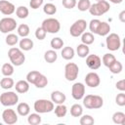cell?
<instances>
[{
	"label": "cell",
	"mask_w": 125,
	"mask_h": 125,
	"mask_svg": "<svg viewBox=\"0 0 125 125\" xmlns=\"http://www.w3.org/2000/svg\"><path fill=\"white\" fill-rule=\"evenodd\" d=\"M104 104V100L99 95H86L83 97V105L88 109H98Z\"/></svg>",
	"instance_id": "1"
},
{
	"label": "cell",
	"mask_w": 125,
	"mask_h": 125,
	"mask_svg": "<svg viewBox=\"0 0 125 125\" xmlns=\"http://www.w3.org/2000/svg\"><path fill=\"white\" fill-rule=\"evenodd\" d=\"M8 57L12 64L16 66H20L23 64L25 61V56L22 53V50H21L20 48H15V47L10 48L8 51Z\"/></svg>",
	"instance_id": "2"
},
{
	"label": "cell",
	"mask_w": 125,
	"mask_h": 125,
	"mask_svg": "<svg viewBox=\"0 0 125 125\" xmlns=\"http://www.w3.org/2000/svg\"><path fill=\"white\" fill-rule=\"evenodd\" d=\"M109 9H110L109 3L105 0H101L95 4H91L88 11L90 12L91 15L99 17V16H102V15L107 13L109 11Z\"/></svg>",
	"instance_id": "3"
},
{
	"label": "cell",
	"mask_w": 125,
	"mask_h": 125,
	"mask_svg": "<svg viewBox=\"0 0 125 125\" xmlns=\"http://www.w3.org/2000/svg\"><path fill=\"white\" fill-rule=\"evenodd\" d=\"M55 104L50 101V100H46V99H40L34 102L33 107L34 110L38 113H48L54 110V105Z\"/></svg>",
	"instance_id": "4"
},
{
	"label": "cell",
	"mask_w": 125,
	"mask_h": 125,
	"mask_svg": "<svg viewBox=\"0 0 125 125\" xmlns=\"http://www.w3.org/2000/svg\"><path fill=\"white\" fill-rule=\"evenodd\" d=\"M41 26L43 29L48 33H58L61 29V23L60 21L55 18H48L45 19L42 21Z\"/></svg>",
	"instance_id": "5"
},
{
	"label": "cell",
	"mask_w": 125,
	"mask_h": 125,
	"mask_svg": "<svg viewBox=\"0 0 125 125\" xmlns=\"http://www.w3.org/2000/svg\"><path fill=\"white\" fill-rule=\"evenodd\" d=\"M19 102V96L16 92L7 91L0 95V103L4 106H13Z\"/></svg>",
	"instance_id": "6"
},
{
	"label": "cell",
	"mask_w": 125,
	"mask_h": 125,
	"mask_svg": "<svg viewBox=\"0 0 125 125\" xmlns=\"http://www.w3.org/2000/svg\"><path fill=\"white\" fill-rule=\"evenodd\" d=\"M86 28H87V21L83 19H80L75 21L71 24L69 28V33L72 37H78V36H81L83 32H85Z\"/></svg>",
	"instance_id": "7"
},
{
	"label": "cell",
	"mask_w": 125,
	"mask_h": 125,
	"mask_svg": "<svg viewBox=\"0 0 125 125\" xmlns=\"http://www.w3.org/2000/svg\"><path fill=\"white\" fill-rule=\"evenodd\" d=\"M105 44L109 51H117L121 47V39L117 33H108L106 35Z\"/></svg>",
	"instance_id": "8"
},
{
	"label": "cell",
	"mask_w": 125,
	"mask_h": 125,
	"mask_svg": "<svg viewBox=\"0 0 125 125\" xmlns=\"http://www.w3.org/2000/svg\"><path fill=\"white\" fill-rule=\"evenodd\" d=\"M79 73V67L74 62H68L64 66V77L67 81H74Z\"/></svg>",
	"instance_id": "9"
},
{
	"label": "cell",
	"mask_w": 125,
	"mask_h": 125,
	"mask_svg": "<svg viewBox=\"0 0 125 125\" xmlns=\"http://www.w3.org/2000/svg\"><path fill=\"white\" fill-rule=\"evenodd\" d=\"M17 27V21L15 19L7 17L0 20V31L2 33H9L14 31Z\"/></svg>",
	"instance_id": "10"
},
{
	"label": "cell",
	"mask_w": 125,
	"mask_h": 125,
	"mask_svg": "<svg viewBox=\"0 0 125 125\" xmlns=\"http://www.w3.org/2000/svg\"><path fill=\"white\" fill-rule=\"evenodd\" d=\"M71 96L74 100L79 101L85 96V86L81 82H76L71 87Z\"/></svg>",
	"instance_id": "11"
},
{
	"label": "cell",
	"mask_w": 125,
	"mask_h": 125,
	"mask_svg": "<svg viewBox=\"0 0 125 125\" xmlns=\"http://www.w3.org/2000/svg\"><path fill=\"white\" fill-rule=\"evenodd\" d=\"M2 119L8 125H13L18 122V114L12 108H7L2 112Z\"/></svg>",
	"instance_id": "12"
},
{
	"label": "cell",
	"mask_w": 125,
	"mask_h": 125,
	"mask_svg": "<svg viewBox=\"0 0 125 125\" xmlns=\"http://www.w3.org/2000/svg\"><path fill=\"white\" fill-rule=\"evenodd\" d=\"M86 64H87V66H88L90 69L96 70V69H98V68L101 67L102 59H101L98 55H95V54L88 55V56L86 57Z\"/></svg>",
	"instance_id": "13"
},
{
	"label": "cell",
	"mask_w": 125,
	"mask_h": 125,
	"mask_svg": "<svg viewBox=\"0 0 125 125\" xmlns=\"http://www.w3.org/2000/svg\"><path fill=\"white\" fill-rule=\"evenodd\" d=\"M85 83L90 88H96L101 83V78L96 72H89L85 76Z\"/></svg>",
	"instance_id": "14"
},
{
	"label": "cell",
	"mask_w": 125,
	"mask_h": 125,
	"mask_svg": "<svg viewBox=\"0 0 125 125\" xmlns=\"http://www.w3.org/2000/svg\"><path fill=\"white\" fill-rule=\"evenodd\" d=\"M16 7L8 0H0V12L5 16H10L15 13Z\"/></svg>",
	"instance_id": "15"
},
{
	"label": "cell",
	"mask_w": 125,
	"mask_h": 125,
	"mask_svg": "<svg viewBox=\"0 0 125 125\" xmlns=\"http://www.w3.org/2000/svg\"><path fill=\"white\" fill-rule=\"evenodd\" d=\"M66 100V96L63 92L62 91H53L51 94V101L56 104H63Z\"/></svg>",
	"instance_id": "16"
},
{
	"label": "cell",
	"mask_w": 125,
	"mask_h": 125,
	"mask_svg": "<svg viewBox=\"0 0 125 125\" xmlns=\"http://www.w3.org/2000/svg\"><path fill=\"white\" fill-rule=\"evenodd\" d=\"M14 87L16 88V91L18 93L24 94L29 90V83L26 80H19L16 83V85H14Z\"/></svg>",
	"instance_id": "17"
},
{
	"label": "cell",
	"mask_w": 125,
	"mask_h": 125,
	"mask_svg": "<svg viewBox=\"0 0 125 125\" xmlns=\"http://www.w3.org/2000/svg\"><path fill=\"white\" fill-rule=\"evenodd\" d=\"M110 31V25L106 21H101L99 24V27L97 29L96 34L100 36H106Z\"/></svg>",
	"instance_id": "18"
},
{
	"label": "cell",
	"mask_w": 125,
	"mask_h": 125,
	"mask_svg": "<svg viewBox=\"0 0 125 125\" xmlns=\"http://www.w3.org/2000/svg\"><path fill=\"white\" fill-rule=\"evenodd\" d=\"M19 45H20V49L22 51H29L33 48V41L30 38L27 37H22V39H21V41H19Z\"/></svg>",
	"instance_id": "19"
},
{
	"label": "cell",
	"mask_w": 125,
	"mask_h": 125,
	"mask_svg": "<svg viewBox=\"0 0 125 125\" xmlns=\"http://www.w3.org/2000/svg\"><path fill=\"white\" fill-rule=\"evenodd\" d=\"M61 55H62V59H64V60H66V61H69V60H72V59H73V57H74V55H75V51H74V49H73L72 47H69V46L63 47V48L62 49Z\"/></svg>",
	"instance_id": "20"
},
{
	"label": "cell",
	"mask_w": 125,
	"mask_h": 125,
	"mask_svg": "<svg viewBox=\"0 0 125 125\" xmlns=\"http://www.w3.org/2000/svg\"><path fill=\"white\" fill-rule=\"evenodd\" d=\"M17 112L21 116H27L30 112V106L26 103H20L17 106Z\"/></svg>",
	"instance_id": "21"
},
{
	"label": "cell",
	"mask_w": 125,
	"mask_h": 125,
	"mask_svg": "<svg viewBox=\"0 0 125 125\" xmlns=\"http://www.w3.org/2000/svg\"><path fill=\"white\" fill-rule=\"evenodd\" d=\"M76 53H77L78 57H80V58H86L89 55V53H90V49H89L88 45L81 43V44H79L77 46Z\"/></svg>",
	"instance_id": "22"
},
{
	"label": "cell",
	"mask_w": 125,
	"mask_h": 125,
	"mask_svg": "<svg viewBox=\"0 0 125 125\" xmlns=\"http://www.w3.org/2000/svg\"><path fill=\"white\" fill-rule=\"evenodd\" d=\"M15 85V82L13 80V78H11L10 76H5L4 78L1 79L0 81V86L2 89H5V90H9L11 88H13Z\"/></svg>",
	"instance_id": "23"
},
{
	"label": "cell",
	"mask_w": 125,
	"mask_h": 125,
	"mask_svg": "<svg viewBox=\"0 0 125 125\" xmlns=\"http://www.w3.org/2000/svg\"><path fill=\"white\" fill-rule=\"evenodd\" d=\"M58 59V54L56 53L55 50H48L45 52L44 54V60L48 62V63H53L57 61Z\"/></svg>",
	"instance_id": "24"
},
{
	"label": "cell",
	"mask_w": 125,
	"mask_h": 125,
	"mask_svg": "<svg viewBox=\"0 0 125 125\" xmlns=\"http://www.w3.org/2000/svg\"><path fill=\"white\" fill-rule=\"evenodd\" d=\"M112 121L115 124L124 125L125 124V113L121 111H116L112 114Z\"/></svg>",
	"instance_id": "25"
},
{
	"label": "cell",
	"mask_w": 125,
	"mask_h": 125,
	"mask_svg": "<svg viewBox=\"0 0 125 125\" xmlns=\"http://www.w3.org/2000/svg\"><path fill=\"white\" fill-rule=\"evenodd\" d=\"M81 41L83 44H86L89 46L94 43L95 37H94L93 33H91V32H83L81 34Z\"/></svg>",
	"instance_id": "26"
},
{
	"label": "cell",
	"mask_w": 125,
	"mask_h": 125,
	"mask_svg": "<svg viewBox=\"0 0 125 125\" xmlns=\"http://www.w3.org/2000/svg\"><path fill=\"white\" fill-rule=\"evenodd\" d=\"M54 111L57 117H64L67 112V107L63 104H57L56 107H54Z\"/></svg>",
	"instance_id": "27"
},
{
	"label": "cell",
	"mask_w": 125,
	"mask_h": 125,
	"mask_svg": "<svg viewBox=\"0 0 125 125\" xmlns=\"http://www.w3.org/2000/svg\"><path fill=\"white\" fill-rule=\"evenodd\" d=\"M16 15L19 19H26L29 15V11L25 6H19L16 9Z\"/></svg>",
	"instance_id": "28"
},
{
	"label": "cell",
	"mask_w": 125,
	"mask_h": 125,
	"mask_svg": "<svg viewBox=\"0 0 125 125\" xmlns=\"http://www.w3.org/2000/svg\"><path fill=\"white\" fill-rule=\"evenodd\" d=\"M17 31H18V35L21 36V37H27V35L29 34V26L26 24V23H21L18 26L17 28Z\"/></svg>",
	"instance_id": "29"
},
{
	"label": "cell",
	"mask_w": 125,
	"mask_h": 125,
	"mask_svg": "<svg viewBox=\"0 0 125 125\" xmlns=\"http://www.w3.org/2000/svg\"><path fill=\"white\" fill-rule=\"evenodd\" d=\"M102 61H103V63H104L106 67H109V66L116 61V58L114 57V55H112V54H110V53H107V54H104V55L103 56Z\"/></svg>",
	"instance_id": "30"
},
{
	"label": "cell",
	"mask_w": 125,
	"mask_h": 125,
	"mask_svg": "<svg viewBox=\"0 0 125 125\" xmlns=\"http://www.w3.org/2000/svg\"><path fill=\"white\" fill-rule=\"evenodd\" d=\"M1 72L4 76H11L14 74V65L12 63L6 62L1 67Z\"/></svg>",
	"instance_id": "31"
},
{
	"label": "cell",
	"mask_w": 125,
	"mask_h": 125,
	"mask_svg": "<svg viewBox=\"0 0 125 125\" xmlns=\"http://www.w3.org/2000/svg\"><path fill=\"white\" fill-rule=\"evenodd\" d=\"M83 113V107L81 104H74L71 107H70V114L73 117H80Z\"/></svg>",
	"instance_id": "32"
},
{
	"label": "cell",
	"mask_w": 125,
	"mask_h": 125,
	"mask_svg": "<svg viewBox=\"0 0 125 125\" xmlns=\"http://www.w3.org/2000/svg\"><path fill=\"white\" fill-rule=\"evenodd\" d=\"M27 122H28L30 125H38V124H40V123H41V116H40V113L36 112V113H30V114H28Z\"/></svg>",
	"instance_id": "33"
},
{
	"label": "cell",
	"mask_w": 125,
	"mask_h": 125,
	"mask_svg": "<svg viewBox=\"0 0 125 125\" xmlns=\"http://www.w3.org/2000/svg\"><path fill=\"white\" fill-rule=\"evenodd\" d=\"M40 72L37 71V70H31L29 71L27 74H26V81L29 83V84H33L35 83V81L37 80V78L40 76Z\"/></svg>",
	"instance_id": "34"
},
{
	"label": "cell",
	"mask_w": 125,
	"mask_h": 125,
	"mask_svg": "<svg viewBox=\"0 0 125 125\" xmlns=\"http://www.w3.org/2000/svg\"><path fill=\"white\" fill-rule=\"evenodd\" d=\"M43 12L46 14V15H49V16H53L57 13V7L55 4L53 3H47L44 5L43 7Z\"/></svg>",
	"instance_id": "35"
},
{
	"label": "cell",
	"mask_w": 125,
	"mask_h": 125,
	"mask_svg": "<svg viewBox=\"0 0 125 125\" xmlns=\"http://www.w3.org/2000/svg\"><path fill=\"white\" fill-rule=\"evenodd\" d=\"M5 42L9 46H15L19 43V36L14 33H9L5 38Z\"/></svg>",
	"instance_id": "36"
},
{
	"label": "cell",
	"mask_w": 125,
	"mask_h": 125,
	"mask_svg": "<svg viewBox=\"0 0 125 125\" xmlns=\"http://www.w3.org/2000/svg\"><path fill=\"white\" fill-rule=\"evenodd\" d=\"M108 68H109V71H110L111 73H113V74H118V73H120V72L122 71L123 65H122V63H121L119 61L116 60Z\"/></svg>",
	"instance_id": "37"
},
{
	"label": "cell",
	"mask_w": 125,
	"mask_h": 125,
	"mask_svg": "<svg viewBox=\"0 0 125 125\" xmlns=\"http://www.w3.org/2000/svg\"><path fill=\"white\" fill-rule=\"evenodd\" d=\"M34 85H35L36 88H40V89L45 88V87L48 85V78H47L45 75H43V74L41 73L40 76H39V77L37 78V80L35 81Z\"/></svg>",
	"instance_id": "38"
},
{
	"label": "cell",
	"mask_w": 125,
	"mask_h": 125,
	"mask_svg": "<svg viewBox=\"0 0 125 125\" xmlns=\"http://www.w3.org/2000/svg\"><path fill=\"white\" fill-rule=\"evenodd\" d=\"M50 45L54 50H60L63 47V40L61 37H55L51 40Z\"/></svg>",
	"instance_id": "39"
},
{
	"label": "cell",
	"mask_w": 125,
	"mask_h": 125,
	"mask_svg": "<svg viewBox=\"0 0 125 125\" xmlns=\"http://www.w3.org/2000/svg\"><path fill=\"white\" fill-rule=\"evenodd\" d=\"M79 123L81 125H93L95 123V120H94V118L91 115L84 114V115H81L80 120H79Z\"/></svg>",
	"instance_id": "40"
},
{
	"label": "cell",
	"mask_w": 125,
	"mask_h": 125,
	"mask_svg": "<svg viewBox=\"0 0 125 125\" xmlns=\"http://www.w3.org/2000/svg\"><path fill=\"white\" fill-rule=\"evenodd\" d=\"M76 5H77V8L79 11L85 12V11L89 10V8L91 6V2H90V0H79Z\"/></svg>",
	"instance_id": "41"
},
{
	"label": "cell",
	"mask_w": 125,
	"mask_h": 125,
	"mask_svg": "<svg viewBox=\"0 0 125 125\" xmlns=\"http://www.w3.org/2000/svg\"><path fill=\"white\" fill-rule=\"evenodd\" d=\"M100 22H101V21L98 20V19H93V20L90 21V22H89V28H90L91 33H95L96 34Z\"/></svg>",
	"instance_id": "42"
},
{
	"label": "cell",
	"mask_w": 125,
	"mask_h": 125,
	"mask_svg": "<svg viewBox=\"0 0 125 125\" xmlns=\"http://www.w3.org/2000/svg\"><path fill=\"white\" fill-rule=\"evenodd\" d=\"M46 34H47V32L43 29L42 26L37 27L36 30H35V37H36L38 40H43V39H45Z\"/></svg>",
	"instance_id": "43"
},
{
	"label": "cell",
	"mask_w": 125,
	"mask_h": 125,
	"mask_svg": "<svg viewBox=\"0 0 125 125\" xmlns=\"http://www.w3.org/2000/svg\"><path fill=\"white\" fill-rule=\"evenodd\" d=\"M115 103L119 106H124L125 105V94H124V92H121V93L117 94V96L115 97Z\"/></svg>",
	"instance_id": "44"
},
{
	"label": "cell",
	"mask_w": 125,
	"mask_h": 125,
	"mask_svg": "<svg viewBox=\"0 0 125 125\" xmlns=\"http://www.w3.org/2000/svg\"><path fill=\"white\" fill-rule=\"evenodd\" d=\"M62 4L66 9H73L76 6L77 2H76V0H62Z\"/></svg>",
	"instance_id": "45"
},
{
	"label": "cell",
	"mask_w": 125,
	"mask_h": 125,
	"mask_svg": "<svg viewBox=\"0 0 125 125\" xmlns=\"http://www.w3.org/2000/svg\"><path fill=\"white\" fill-rule=\"evenodd\" d=\"M42 4H43V0H30L29 1V6L33 10L40 8L42 6Z\"/></svg>",
	"instance_id": "46"
},
{
	"label": "cell",
	"mask_w": 125,
	"mask_h": 125,
	"mask_svg": "<svg viewBox=\"0 0 125 125\" xmlns=\"http://www.w3.org/2000/svg\"><path fill=\"white\" fill-rule=\"evenodd\" d=\"M115 86H116V89L117 90H119L121 92H124L125 91V80L124 79H121V80L117 81L116 84H115Z\"/></svg>",
	"instance_id": "47"
},
{
	"label": "cell",
	"mask_w": 125,
	"mask_h": 125,
	"mask_svg": "<svg viewBox=\"0 0 125 125\" xmlns=\"http://www.w3.org/2000/svg\"><path fill=\"white\" fill-rule=\"evenodd\" d=\"M118 18H119V21H120L121 22H125V11H122V12L119 14Z\"/></svg>",
	"instance_id": "48"
},
{
	"label": "cell",
	"mask_w": 125,
	"mask_h": 125,
	"mask_svg": "<svg viewBox=\"0 0 125 125\" xmlns=\"http://www.w3.org/2000/svg\"><path fill=\"white\" fill-rule=\"evenodd\" d=\"M109 2H111L113 4H120L123 2V0H109Z\"/></svg>",
	"instance_id": "49"
},
{
	"label": "cell",
	"mask_w": 125,
	"mask_h": 125,
	"mask_svg": "<svg viewBox=\"0 0 125 125\" xmlns=\"http://www.w3.org/2000/svg\"><path fill=\"white\" fill-rule=\"evenodd\" d=\"M96 1H97V2H98V1H101V0H96Z\"/></svg>",
	"instance_id": "50"
},
{
	"label": "cell",
	"mask_w": 125,
	"mask_h": 125,
	"mask_svg": "<svg viewBox=\"0 0 125 125\" xmlns=\"http://www.w3.org/2000/svg\"><path fill=\"white\" fill-rule=\"evenodd\" d=\"M50 1H53V0H50Z\"/></svg>",
	"instance_id": "51"
}]
</instances>
